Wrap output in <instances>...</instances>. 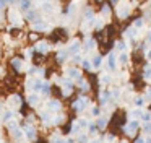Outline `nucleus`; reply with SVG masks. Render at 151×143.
Masks as SVG:
<instances>
[{
    "instance_id": "obj_15",
    "label": "nucleus",
    "mask_w": 151,
    "mask_h": 143,
    "mask_svg": "<svg viewBox=\"0 0 151 143\" xmlns=\"http://www.w3.org/2000/svg\"><path fill=\"white\" fill-rule=\"evenodd\" d=\"M101 12H104V13H102L104 16H111V6H109V5H102Z\"/></svg>"
},
{
    "instance_id": "obj_9",
    "label": "nucleus",
    "mask_w": 151,
    "mask_h": 143,
    "mask_svg": "<svg viewBox=\"0 0 151 143\" xmlns=\"http://www.w3.org/2000/svg\"><path fill=\"white\" fill-rule=\"evenodd\" d=\"M107 65H109V68H111V70H114V68H115V54H114V52H111V54H109Z\"/></svg>"
},
{
    "instance_id": "obj_19",
    "label": "nucleus",
    "mask_w": 151,
    "mask_h": 143,
    "mask_svg": "<svg viewBox=\"0 0 151 143\" xmlns=\"http://www.w3.org/2000/svg\"><path fill=\"white\" fill-rule=\"evenodd\" d=\"M68 75H72V77H78V70H76V68H70L68 70Z\"/></svg>"
},
{
    "instance_id": "obj_23",
    "label": "nucleus",
    "mask_w": 151,
    "mask_h": 143,
    "mask_svg": "<svg viewBox=\"0 0 151 143\" xmlns=\"http://www.w3.org/2000/svg\"><path fill=\"white\" fill-rule=\"evenodd\" d=\"M146 42H148V44H151V32L146 36Z\"/></svg>"
},
{
    "instance_id": "obj_21",
    "label": "nucleus",
    "mask_w": 151,
    "mask_h": 143,
    "mask_svg": "<svg viewBox=\"0 0 151 143\" xmlns=\"http://www.w3.org/2000/svg\"><path fill=\"white\" fill-rule=\"evenodd\" d=\"M7 5H8V2H7V0H0V10H4Z\"/></svg>"
},
{
    "instance_id": "obj_5",
    "label": "nucleus",
    "mask_w": 151,
    "mask_h": 143,
    "mask_svg": "<svg viewBox=\"0 0 151 143\" xmlns=\"http://www.w3.org/2000/svg\"><path fill=\"white\" fill-rule=\"evenodd\" d=\"M24 18L29 20V21H33V20H39L41 16H39V13H37L36 10H31V8H29V10L26 12V15H24Z\"/></svg>"
},
{
    "instance_id": "obj_17",
    "label": "nucleus",
    "mask_w": 151,
    "mask_h": 143,
    "mask_svg": "<svg viewBox=\"0 0 151 143\" xmlns=\"http://www.w3.org/2000/svg\"><path fill=\"white\" fill-rule=\"evenodd\" d=\"M42 10H44V12H52V3H50V2H46V3L42 5Z\"/></svg>"
},
{
    "instance_id": "obj_24",
    "label": "nucleus",
    "mask_w": 151,
    "mask_h": 143,
    "mask_svg": "<svg viewBox=\"0 0 151 143\" xmlns=\"http://www.w3.org/2000/svg\"><path fill=\"white\" fill-rule=\"evenodd\" d=\"M8 3H12V5H13V3H17V2H20V0H7Z\"/></svg>"
},
{
    "instance_id": "obj_14",
    "label": "nucleus",
    "mask_w": 151,
    "mask_h": 143,
    "mask_svg": "<svg viewBox=\"0 0 151 143\" xmlns=\"http://www.w3.org/2000/svg\"><path fill=\"white\" fill-rule=\"evenodd\" d=\"M115 49H117V51H122V52H124L125 49H127V46H125L124 41H119L117 44H115Z\"/></svg>"
},
{
    "instance_id": "obj_1",
    "label": "nucleus",
    "mask_w": 151,
    "mask_h": 143,
    "mask_svg": "<svg viewBox=\"0 0 151 143\" xmlns=\"http://www.w3.org/2000/svg\"><path fill=\"white\" fill-rule=\"evenodd\" d=\"M117 13L120 18H127L130 15V3L128 2H119L117 3Z\"/></svg>"
},
{
    "instance_id": "obj_7",
    "label": "nucleus",
    "mask_w": 151,
    "mask_h": 143,
    "mask_svg": "<svg viewBox=\"0 0 151 143\" xmlns=\"http://www.w3.org/2000/svg\"><path fill=\"white\" fill-rule=\"evenodd\" d=\"M80 47H81V42H80V41H73L72 46H70V52H72V54H78Z\"/></svg>"
},
{
    "instance_id": "obj_6",
    "label": "nucleus",
    "mask_w": 151,
    "mask_h": 143,
    "mask_svg": "<svg viewBox=\"0 0 151 143\" xmlns=\"http://www.w3.org/2000/svg\"><path fill=\"white\" fill-rule=\"evenodd\" d=\"M36 51L41 54H46V52H49V46L46 42H39V44H36Z\"/></svg>"
},
{
    "instance_id": "obj_8",
    "label": "nucleus",
    "mask_w": 151,
    "mask_h": 143,
    "mask_svg": "<svg viewBox=\"0 0 151 143\" xmlns=\"http://www.w3.org/2000/svg\"><path fill=\"white\" fill-rule=\"evenodd\" d=\"M85 20L86 21H94V12H93V8L85 10Z\"/></svg>"
},
{
    "instance_id": "obj_11",
    "label": "nucleus",
    "mask_w": 151,
    "mask_h": 143,
    "mask_svg": "<svg viewBox=\"0 0 151 143\" xmlns=\"http://www.w3.org/2000/svg\"><path fill=\"white\" fill-rule=\"evenodd\" d=\"M12 65H13L15 70H21V65H23V62H21L20 58H13V60H12Z\"/></svg>"
},
{
    "instance_id": "obj_18",
    "label": "nucleus",
    "mask_w": 151,
    "mask_h": 143,
    "mask_svg": "<svg viewBox=\"0 0 151 143\" xmlns=\"http://www.w3.org/2000/svg\"><path fill=\"white\" fill-rule=\"evenodd\" d=\"M83 67H85L86 70H91L93 64H91V62H88V60H83Z\"/></svg>"
},
{
    "instance_id": "obj_22",
    "label": "nucleus",
    "mask_w": 151,
    "mask_h": 143,
    "mask_svg": "<svg viewBox=\"0 0 151 143\" xmlns=\"http://www.w3.org/2000/svg\"><path fill=\"white\" fill-rule=\"evenodd\" d=\"M137 106H143V99H141V98H138V99H137Z\"/></svg>"
},
{
    "instance_id": "obj_10",
    "label": "nucleus",
    "mask_w": 151,
    "mask_h": 143,
    "mask_svg": "<svg viewBox=\"0 0 151 143\" xmlns=\"http://www.w3.org/2000/svg\"><path fill=\"white\" fill-rule=\"evenodd\" d=\"M143 25H145V20H143V18H137V20L133 21V28H135V29L143 28Z\"/></svg>"
},
{
    "instance_id": "obj_12",
    "label": "nucleus",
    "mask_w": 151,
    "mask_h": 143,
    "mask_svg": "<svg viewBox=\"0 0 151 143\" xmlns=\"http://www.w3.org/2000/svg\"><path fill=\"white\" fill-rule=\"evenodd\" d=\"M119 62H120L122 65H125V64H127V62H128V54H127V52H122V54H120V57H119Z\"/></svg>"
},
{
    "instance_id": "obj_25",
    "label": "nucleus",
    "mask_w": 151,
    "mask_h": 143,
    "mask_svg": "<svg viewBox=\"0 0 151 143\" xmlns=\"http://www.w3.org/2000/svg\"><path fill=\"white\" fill-rule=\"evenodd\" d=\"M137 143H145V140H143V138H138V140H137Z\"/></svg>"
},
{
    "instance_id": "obj_16",
    "label": "nucleus",
    "mask_w": 151,
    "mask_h": 143,
    "mask_svg": "<svg viewBox=\"0 0 151 143\" xmlns=\"http://www.w3.org/2000/svg\"><path fill=\"white\" fill-rule=\"evenodd\" d=\"M67 55H68V54H67V52H59V55H57V60H59V62H63V60H65V58H67Z\"/></svg>"
},
{
    "instance_id": "obj_3",
    "label": "nucleus",
    "mask_w": 151,
    "mask_h": 143,
    "mask_svg": "<svg viewBox=\"0 0 151 143\" xmlns=\"http://www.w3.org/2000/svg\"><path fill=\"white\" fill-rule=\"evenodd\" d=\"M96 47V39L94 38H88L83 44V51H93Z\"/></svg>"
},
{
    "instance_id": "obj_27",
    "label": "nucleus",
    "mask_w": 151,
    "mask_h": 143,
    "mask_svg": "<svg viewBox=\"0 0 151 143\" xmlns=\"http://www.w3.org/2000/svg\"><path fill=\"white\" fill-rule=\"evenodd\" d=\"M111 2H112V3H119L120 0H111Z\"/></svg>"
},
{
    "instance_id": "obj_13",
    "label": "nucleus",
    "mask_w": 151,
    "mask_h": 143,
    "mask_svg": "<svg viewBox=\"0 0 151 143\" xmlns=\"http://www.w3.org/2000/svg\"><path fill=\"white\" fill-rule=\"evenodd\" d=\"M101 64H102V57L101 55H96L94 60H93V67H101Z\"/></svg>"
},
{
    "instance_id": "obj_4",
    "label": "nucleus",
    "mask_w": 151,
    "mask_h": 143,
    "mask_svg": "<svg viewBox=\"0 0 151 143\" xmlns=\"http://www.w3.org/2000/svg\"><path fill=\"white\" fill-rule=\"evenodd\" d=\"M18 5H20L21 12H28V10L31 8V5H33V0H20Z\"/></svg>"
},
{
    "instance_id": "obj_2",
    "label": "nucleus",
    "mask_w": 151,
    "mask_h": 143,
    "mask_svg": "<svg viewBox=\"0 0 151 143\" xmlns=\"http://www.w3.org/2000/svg\"><path fill=\"white\" fill-rule=\"evenodd\" d=\"M47 26H49V25H47V23H44V21H41V18L36 20V21L33 23V29H34V31H46Z\"/></svg>"
},
{
    "instance_id": "obj_20",
    "label": "nucleus",
    "mask_w": 151,
    "mask_h": 143,
    "mask_svg": "<svg viewBox=\"0 0 151 143\" xmlns=\"http://www.w3.org/2000/svg\"><path fill=\"white\" fill-rule=\"evenodd\" d=\"M28 38H29L31 41H37V39H39V34H36V32H31V34L28 36Z\"/></svg>"
},
{
    "instance_id": "obj_26",
    "label": "nucleus",
    "mask_w": 151,
    "mask_h": 143,
    "mask_svg": "<svg viewBox=\"0 0 151 143\" xmlns=\"http://www.w3.org/2000/svg\"><path fill=\"white\" fill-rule=\"evenodd\" d=\"M148 58L151 60V51H148Z\"/></svg>"
}]
</instances>
